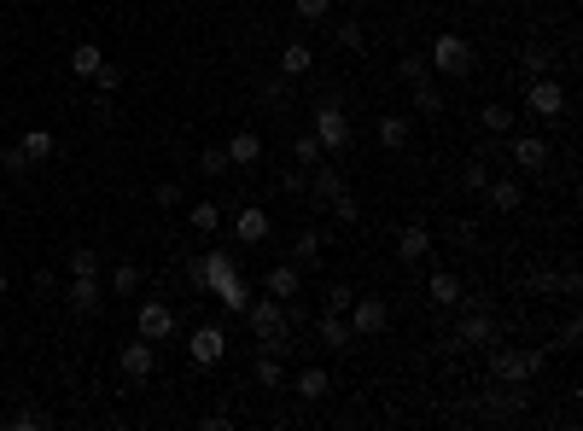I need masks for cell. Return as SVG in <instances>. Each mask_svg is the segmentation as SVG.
<instances>
[{
	"label": "cell",
	"mask_w": 583,
	"mask_h": 431,
	"mask_svg": "<svg viewBox=\"0 0 583 431\" xmlns=\"http://www.w3.org/2000/svg\"><path fill=\"white\" fill-rule=\"evenodd\" d=\"M542 362H549L542 350H514V344H502V338H496V350H490V373H496V385H525V379L542 373Z\"/></svg>",
	"instance_id": "cell-1"
},
{
	"label": "cell",
	"mask_w": 583,
	"mask_h": 431,
	"mask_svg": "<svg viewBox=\"0 0 583 431\" xmlns=\"http://www.w3.org/2000/svg\"><path fill=\"white\" fill-rule=\"evenodd\" d=\"M432 70H438V76H450V82H467V76H473V65H478V58H473V41H467V35H455V30H443L438 35V41H432Z\"/></svg>",
	"instance_id": "cell-2"
},
{
	"label": "cell",
	"mask_w": 583,
	"mask_h": 431,
	"mask_svg": "<svg viewBox=\"0 0 583 431\" xmlns=\"http://www.w3.org/2000/svg\"><path fill=\"white\" fill-rule=\"evenodd\" d=\"M461 303H467V315L450 332V350H485V344H496V315L485 310V298H461Z\"/></svg>",
	"instance_id": "cell-3"
},
{
	"label": "cell",
	"mask_w": 583,
	"mask_h": 431,
	"mask_svg": "<svg viewBox=\"0 0 583 431\" xmlns=\"http://www.w3.org/2000/svg\"><path fill=\"white\" fill-rule=\"evenodd\" d=\"M321 140V152H351V117H344L339 100H321L315 105V129H309Z\"/></svg>",
	"instance_id": "cell-4"
},
{
	"label": "cell",
	"mask_w": 583,
	"mask_h": 431,
	"mask_svg": "<svg viewBox=\"0 0 583 431\" xmlns=\"http://www.w3.org/2000/svg\"><path fill=\"white\" fill-rule=\"evenodd\" d=\"M344 321H351L356 344H362V338H379V332L391 327V303L386 298H356L351 310H344Z\"/></svg>",
	"instance_id": "cell-5"
},
{
	"label": "cell",
	"mask_w": 583,
	"mask_h": 431,
	"mask_svg": "<svg viewBox=\"0 0 583 431\" xmlns=\"http://www.w3.org/2000/svg\"><path fill=\"white\" fill-rule=\"evenodd\" d=\"M134 332H141V338H152V344H164V338H176L181 332V315L169 310V303H141V315H134Z\"/></svg>",
	"instance_id": "cell-6"
},
{
	"label": "cell",
	"mask_w": 583,
	"mask_h": 431,
	"mask_svg": "<svg viewBox=\"0 0 583 431\" xmlns=\"http://www.w3.org/2000/svg\"><path fill=\"white\" fill-rule=\"evenodd\" d=\"M525 111L531 117H566V88L554 76H531V88H525Z\"/></svg>",
	"instance_id": "cell-7"
},
{
	"label": "cell",
	"mask_w": 583,
	"mask_h": 431,
	"mask_svg": "<svg viewBox=\"0 0 583 431\" xmlns=\"http://www.w3.org/2000/svg\"><path fill=\"white\" fill-rule=\"evenodd\" d=\"M117 367H123V379H129V385H146V379L158 373V344H152V338H134V344H123Z\"/></svg>",
	"instance_id": "cell-8"
},
{
	"label": "cell",
	"mask_w": 583,
	"mask_h": 431,
	"mask_svg": "<svg viewBox=\"0 0 583 431\" xmlns=\"http://www.w3.org/2000/svg\"><path fill=\"white\" fill-rule=\"evenodd\" d=\"M65 303H70V315H77V321L99 315V310H105V286H99V274H70Z\"/></svg>",
	"instance_id": "cell-9"
},
{
	"label": "cell",
	"mask_w": 583,
	"mask_h": 431,
	"mask_svg": "<svg viewBox=\"0 0 583 431\" xmlns=\"http://www.w3.org/2000/svg\"><path fill=\"white\" fill-rule=\"evenodd\" d=\"M187 355H193V367H216L222 355H228V332H222L216 321L193 327V338H187Z\"/></svg>",
	"instance_id": "cell-10"
},
{
	"label": "cell",
	"mask_w": 583,
	"mask_h": 431,
	"mask_svg": "<svg viewBox=\"0 0 583 431\" xmlns=\"http://www.w3.org/2000/svg\"><path fill=\"white\" fill-rule=\"evenodd\" d=\"M304 193H309V204H315V211H321V204H332V199H339V193H351V187H344V169H339V164H327V157H321V164L309 169Z\"/></svg>",
	"instance_id": "cell-11"
},
{
	"label": "cell",
	"mask_w": 583,
	"mask_h": 431,
	"mask_svg": "<svg viewBox=\"0 0 583 431\" xmlns=\"http://www.w3.org/2000/svg\"><path fill=\"white\" fill-rule=\"evenodd\" d=\"M245 321H251L257 338H275V332H287V303L263 292V298H251V303H245Z\"/></svg>",
	"instance_id": "cell-12"
},
{
	"label": "cell",
	"mask_w": 583,
	"mask_h": 431,
	"mask_svg": "<svg viewBox=\"0 0 583 431\" xmlns=\"http://www.w3.org/2000/svg\"><path fill=\"white\" fill-rule=\"evenodd\" d=\"M222 152H228L233 169H257V164H263V134H257V129H233Z\"/></svg>",
	"instance_id": "cell-13"
},
{
	"label": "cell",
	"mask_w": 583,
	"mask_h": 431,
	"mask_svg": "<svg viewBox=\"0 0 583 431\" xmlns=\"http://www.w3.org/2000/svg\"><path fill=\"white\" fill-rule=\"evenodd\" d=\"M269 233H275V216H269L263 204H245V211L233 216V239L240 245H263Z\"/></svg>",
	"instance_id": "cell-14"
},
{
	"label": "cell",
	"mask_w": 583,
	"mask_h": 431,
	"mask_svg": "<svg viewBox=\"0 0 583 431\" xmlns=\"http://www.w3.org/2000/svg\"><path fill=\"white\" fill-rule=\"evenodd\" d=\"M485 199H490V211L514 216L519 204H525V181H519V175H490L485 181Z\"/></svg>",
	"instance_id": "cell-15"
},
{
	"label": "cell",
	"mask_w": 583,
	"mask_h": 431,
	"mask_svg": "<svg viewBox=\"0 0 583 431\" xmlns=\"http://www.w3.org/2000/svg\"><path fill=\"white\" fill-rule=\"evenodd\" d=\"M263 292H269V298H280V303L297 298V292H304V268H297V263H275L263 274Z\"/></svg>",
	"instance_id": "cell-16"
},
{
	"label": "cell",
	"mask_w": 583,
	"mask_h": 431,
	"mask_svg": "<svg viewBox=\"0 0 583 431\" xmlns=\"http://www.w3.org/2000/svg\"><path fill=\"white\" fill-rule=\"evenodd\" d=\"M514 164L525 169V175H542V169H549V140H542V134H519L514 140Z\"/></svg>",
	"instance_id": "cell-17"
},
{
	"label": "cell",
	"mask_w": 583,
	"mask_h": 431,
	"mask_svg": "<svg viewBox=\"0 0 583 431\" xmlns=\"http://www.w3.org/2000/svg\"><path fill=\"white\" fill-rule=\"evenodd\" d=\"M426 298H432V303H438V310H461V298H467V286H461V280H455V274H450V268H438V274H432V280H426Z\"/></svg>",
	"instance_id": "cell-18"
},
{
	"label": "cell",
	"mask_w": 583,
	"mask_h": 431,
	"mask_svg": "<svg viewBox=\"0 0 583 431\" xmlns=\"http://www.w3.org/2000/svg\"><path fill=\"white\" fill-rule=\"evenodd\" d=\"M228 280H240V263H233V251H205V292H222Z\"/></svg>",
	"instance_id": "cell-19"
},
{
	"label": "cell",
	"mask_w": 583,
	"mask_h": 431,
	"mask_svg": "<svg viewBox=\"0 0 583 431\" xmlns=\"http://www.w3.org/2000/svg\"><path fill=\"white\" fill-rule=\"evenodd\" d=\"M292 263L297 268H321V263H327V233L304 228V233H297V245H292Z\"/></svg>",
	"instance_id": "cell-20"
},
{
	"label": "cell",
	"mask_w": 583,
	"mask_h": 431,
	"mask_svg": "<svg viewBox=\"0 0 583 431\" xmlns=\"http://www.w3.org/2000/svg\"><path fill=\"white\" fill-rule=\"evenodd\" d=\"M309 70H315V47H309V41H287V47H280V76H309Z\"/></svg>",
	"instance_id": "cell-21"
},
{
	"label": "cell",
	"mask_w": 583,
	"mask_h": 431,
	"mask_svg": "<svg viewBox=\"0 0 583 431\" xmlns=\"http://www.w3.org/2000/svg\"><path fill=\"white\" fill-rule=\"evenodd\" d=\"M309 327L321 332V344H327V350H351V344H356V332H351L344 315H327V310H321V321H309Z\"/></svg>",
	"instance_id": "cell-22"
},
{
	"label": "cell",
	"mask_w": 583,
	"mask_h": 431,
	"mask_svg": "<svg viewBox=\"0 0 583 431\" xmlns=\"http://www.w3.org/2000/svg\"><path fill=\"white\" fill-rule=\"evenodd\" d=\"M396 256H403V263H420V256H432V233L420 228V221H408V228L396 233Z\"/></svg>",
	"instance_id": "cell-23"
},
{
	"label": "cell",
	"mask_w": 583,
	"mask_h": 431,
	"mask_svg": "<svg viewBox=\"0 0 583 431\" xmlns=\"http://www.w3.org/2000/svg\"><path fill=\"white\" fill-rule=\"evenodd\" d=\"M408 134H414V122H408L403 111H386V117H379V146H386V152H403Z\"/></svg>",
	"instance_id": "cell-24"
},
{
	"label": "cell",
	"mask_w": 583,
	"mask_h": 431,
	"mask_svg": "<svg viewBox=\"0 0 583 431\" xmlns=\"http://www.w3.org/2000/svg\"><path fill=\"white\" fill-rule=\"evenodd\" d=\"M251 379H257L263 391H280V385H287V367H280V355L257 350V362H251Z\"/></svg>",
	"instance_id": "cell-25"
},
{
	"label": "cell",
	"mask_w": 583,
	"mask_h": 431,
	"mask_svg": "<svg viewBox=\"0 0 583 431\" xmlns=\"http://www.w3.org/2000/svg\"><path fill=\"white\" fill-rule=\"evenodd\" d=\"M257 100L275 105V111H287L292 105V76H280V70H275V76H263V82H257Z\"/></svg>",
	"instance_id": "cell-26"
},
{
	"label": "cell",
	"mask_w": 583,
	"mask_h": 431,
	"mask_svg": "<svg viewBox=\"0 0 583 431\" xmlns=\"http://www.w3.org/2000/svg\"><path fill=\"white\" fill-rule=\"evenodd\" d=\"M485 409L496 414V420H519V409H525V397H519L514 385H502V391H490V397H485Z\"/></svg>",
	"instance_id": "cell-27"
},
{
	"label": "cell",
	"mask_w": 583,
	"mask_h": 431,
	"mask_svg": "<svg viewBox=\"0 0 583 431\" xmlns=\"http://www.w3.org/2000/svg\"><path fill=\"white\" fill-rule=\"evenodd\" d=\"M297 397H304V402H321V397H327V391H332V379L327 373H321V367H304V373H297Z\"/></svg>",
	"instance_id": "cell-28"
},
{
	"label": "cell",
	"mask_w": 583,
	"mask_h": 431,
	"mask_svg": "<svg viewBox=\"0 0 583 431\" xmlns=\"http://www.w3.org/2000/svg\"><path fill=\"white\" fill-rule=\"evenodd\" d=\"M332 41H339L344 53H362V47H368V30L356 18H339V23H332Z\"/></svg>",
	"instance_id": "cell-29"
},
{
	"label": "cell",
	"mask_w": 583,
	"mask_h": 431,
	"mask_svg": "<svg viewBox=\"0 0 583 431\" xmlns=\"http://www.w3.org/2000/svg\"><path fill=\"white\" fill-rule=\"evenodd\" d=\"M99 65H105V53H99V41H77V53H70V70H77V76H94Z\"/></svg>",
	"instance_id": "cell-30"
},
{
	"label": "cell",
	"mask_w": 583,
	"mask_h": 431,
	"mask_svg": "<svg viewBox=\"0 0 583 431\" xmlns=\"http://www.w3.org/2000/svg\"><path fill=\"white\" fill-rule=\"evenodd\" d=\"M396 76H403L408 88H414V82H426V76H432V58H426V53H403V58H396Z\"/></svg>",
	"instance_id": "cell-31"
},
{
	"label": "cell",
	"mask_w": 583,
	"mask_h": 431,
	"mask_svg": "<svg viewBox=\"0 0 583 431\" xmlns=\"http://www.w3.org/2000/svg\"><path fill=\"white\" fill-rule=\"evenodd\" d=\"M18 146H23V157H30V164H41V157H53V129H30Z\"/></svg>",
	"instance_id": "cell-32"
},
{
	"label": "cell",
	"mask_w": 583,
	"mask_h": 431,
	"mask_svg": "<svg viewBox=\"0 0 583 431\" xmlns=\"http://www.w3.org/2000/svg\"><path fill=\"white\" fill-rule=\"evenodd\" d=\"M105 286L117 292V298H129V292H141V268H134V263H117V268L105 274Z\"/></svg>",
	"instance_id": "cell-33"
},
{
	"label": "cell",
	"mask_w": 583,
	"mask_h": 431,
	"mask_svg": "<svg viewBox=\"0 0 583 431\" xmlns=\"http://www.w3.org/2000/svg\"><path fill=\"white\" fill-rule=\"evenodd\" d=\"M321 157H327V152H321L315 134H297V140H292V164H297V169H315Z\"/></svg>",
	"instance_id": "cell-34"
},
{
	"label": "cell",
	"mask_w": 583,
	"mask_h": 431,
	"mask_svg": "<svg viewBox=\"0 0 583 431\" xmlns=\"http://www.w3.org/2000/svg\"><path fill=\"white\" fill-rule=\"evenodd\" d=\"M327 211H332V221H339V228H356V221H362V199H356V193H339Z\"/></svg>",
	"instance_id": "cell-35"
},
{
	"label": "cell",
	"mask_w": 583,
	"mask_h": 431,
	"mask_svg": "<svg viewBox=\"0 0 583 431\" xmlns=\"http://www.w3.org/2000/svg\"><path fill=\"white\" fill-rule=\"evenodd\" d=\"M478 122H485V134H514V111H507L502 100H496V105H485V111H478Z\"/></svg>",
	"instance_id": "cell-36"
},
{
	"label": "cell",
	"mask_w": 583,
	"mask_h": 431,
	"mask_svg": "<svg viewBox=\"0 0 583 431\" xmlns=\"http://www.w3.org/2000/svg\"><path fill=\"white\" fill-rule=\"evenodd\" d=\"M414 111H426V117H438V111H443V88H438V82H414Z\"/></svg>",
	"instance_id": "cell-37"
},
{
	"label": "cell",
	"mask_w": 583,
	"mask_h": 431,
	"mask_svg": "<svg viewBox=\"0 0 583 431\" xmlns=\"http://www.w3.org/2000/svg\"><path fill=\"white\" fill-rule=\"evenodd\" d=\"M519 70H525V76H554V58L542 53V47H525V53H519Z\"/></svg>",
	"instance_id": "cell-38"
},
{
	"label": "cell",
	"mask_w": 583,
	"mask_h": 431,
	"mask_svg": "<svg viewBox=\"0 0 583 431\" xmlns=\"http://www.w3.org/2000/svg\"><path fill=\"white\" fill-rule=\"evenodd\" d=\"M187 221H193L198 233H216V228H222V204H210V199H205V204H193Z\"/></svg>",
	"instance_id": "cell-39"
},
{
	"label": "cell",
	"mask_w": 583,
	"mask_h": 431,
	"mask_svg": "<svg viewBox=\"0 0 583 431\" xmlns=\"http://www.w3.org/2000/svg\"><path fill=\"white\" fill-rule=\"evenodd\" d=\"M216 298H222V310H228V315H245V303H251V292H245V280H228V286H222Z\"/></svg>",
	"instance_id": "cell-40"
},
{
	"label": "cell",
	"mask_w": 583,
	"mask_h": 431,
	"mask_svg": "<svg viewBox=\"0 0 583 431\" xmlns=\"http://www.w3.org/2000/svg\"><path fill=\"white\" fill-rule=\"evenodd\" d=\"M485 181H490V164H485V157H467L461 187H467V193H485Z\"/></svg>",
	"instance_id": "cell-41"
},
{
	"label": "cell",
	"mask_w": 583,
	"mask_h": 431,
	"mask_svg": "<svg viewBox=\"0 0 583 431\" xmlns=\"http://www.w3.org/2000/svg\"><path fill=\"white\" fill-rule=\"evenodd\" d=\"M65 268H70V274H99V251H88V245H77V251L65 256Z\"/></svg>",
	"instance_id": "cell-42"
},
{
	"label": "cell",
	"mask_w": 583,
	"mask_h": 431,
	"mask_svg": "<svg viewBox=\"0 0 583 431\" xmlns=\"http://www.w3.org/2000/svg\"><path fill=\"white\" fill-rule=\"evenodd\" d=\"M88 82H94L99 94H117V88H123V82H129V76H123V65H99V70H94Z\"/></svg>",
	"instance_id": "cell-43"
},
{
	"label": "cell",
	"mask_w": 583,
	"mask_h": 431,
	"mask_svg": "<svg viewBox=\"0 0 583 431\" xmlns=\"http://www.w3.org/2000/svg\"><path fill=\"white\" fill-rule=\"evenodd\" d=\"M0 169H6V175H30V157H23V146H6V140H0Z\"/></svg>",
	"instance_id": "cell-44"
},
{
	"label": "cell",
	"mask_w": 583,
	"mask_h": 431,
	"mask_svg": "<svg viewBox=\"0 0 583 431\" xmlns=\"http://www.w3.org/2000/svg\"><path fill=\"white\" fill-rule=\"evenodd\" d=\"M222 169H233L222 146H210V152H198V175H222Z\"/></svg>",
	"instance_id": "cell-45"
},
{
	"label": "cell",
	"mask_w": 583,
	"mask_h": 431,
	"mask_svg": "<svg viewBox=\"0 0 583 431\" xmlns=\"http://www.w3.org/2000/svg\"><path fill=\"white\" fill-rule=\"evenodd\" d=\"M292 6H297V18H304V23H327L332 0H292Z\"/></svg>",
	"instance_id": "cell-46"
},
{
	"label": "cell",
	"mask_w": 583,
	"mask_h": 431,
	"mask_svg": "<svg viewBox=\"0 0 583 431\" xmlns=\"http://www.w3.org/2000/svg\"><path fill=\"white\" fill-rule=\"evenodd\" d=\"M450 239H455V245H478V221H473V216L450 221Z\"/></svg>",
	"instance_id": "cell-47"
},
{
	"label": "cell",
	"mask_w": 583,
	"mask_h": 431,
	"mask_svg": "<svg viewBox=\"0 0 583 431\" xmlns=\"http://www.w3.org/2000/svg\"><path fill=\"white\" fill-rule=\"evenodd\" d=\"M351 303H356V292H351V286H327V315H344Z\"/></svg>",
	"instance_id": "cell-48"
},
{
	"label": "cell",
	"mask_w": 583,
	"mask_h": 431,
	"mask_svg": "<svg viewBox=\"0 0 583 431\" xmlns=\"http://www.w3.org/2000/svg\"><path fill=\"white\" fill-rule=\"evenodd\" d=\"M12 426H18V431H35V426H53V414H47V409H23V414H12Z\"/></svg>",
	"instance_id": "cell-49"
},
{
	"label": "cell",
	"mask_w": 583,
	"mask_h": 431,
	"mask_svg": "<svg viewBox=\"0 0 583 431\" xmlns=\"http://www.w3.org/2000/svg\"><path fill=\"white\" fill-rule=\"evenodd\" d=\"M304 181H309V169H280V193H304Z\"/></svg>",
	"instance_id": "cell-50"
},
{
	"label": "cell",
	"mask_w": 583,
	"mask_h": 431,
	"mask_svg": "<svg viewBox=\"0 0 583 431\" xmlns=\"http://www.w3.org/2000/svg\"><path fill=\"white\" fill-rule=\"evenodd\" d=\"M152 199L164 204V211H176V204H181V187H176V181H158V193H152Z\"/></svg>",
	"instance_id": "cell-51"
},
{
	"label": "cell",
	"mask_w": 583,
	"mask_h": 431,
	"mask_svg": "<svg viewBox=\"0 0 583 431\" xmlns=\"http://www.w3.org/2000/svg\"><path fill=\"white\" fill-rule=\"evenodd\" d=\"M187 286L205 292V256H187Z\"/></svg>",
	"instance_id": "cell-52"
},
{
	"label": "cell",
	"mask_w": 583,
	"mask_h": 431,
	"mask_svg": "<svg viewBox=\"0 0 583 431\" xmlns=\"http://www.w3.org/2000/svg\"><path fill=\"white\" fill-rule=\"evenodd\" d=\"M578 338H583V321H578V315H572V321H566V327H560V350H572V344H578Z\"/></svg>",
	"instance_id": "cell-53"
},
{
	"label": "cell",
	"mask_w": 583,
	"mask_h": 431,
	"mask_svg": "<svg viewBox=\"0 0 583 431\" xmlns=\"http://www.w3.org/2000/svg\"><path fill=\"white\" fill-rule=\"evenodd\" d=\"M560 292H566V298H578V292H583V274H578V268H566V274H560Z\"/></svg>",
	"instance_id": "cell-54"
},
{
	"label": "cell",
	"mask_w": 583,
	"mask_h": 431,
	"mask_svg": "<svg viewBox=\"0 0 583 431\" xmlns=\"http://www.w3.org/2000/svg\"><path fill=\"white\" fill-rule=\"evenodd\" d=\"M6 286H12V280H6V268H0V298H6Z\"/></svg>",
	"instance_id": "cell-55"
},
{
	"label": "cell",
	"mask_w": 583,
	"mask_h": 431,
	"mask_svg": "<svg viewBox=\"0 0 583 431\" xmlns=\"http://www.w3.org/2000/svg\"><path fill=\"white\" fill-rule=\"evenodd\" d=\"M356 6H374V0H356Z\"/></svg>",
	"instance_id": "cell-56"
},
{
	"label": "cell",
	"mask_w": 583,
	"mask_h": 431,
	"mask_svg": "<svg viewBox=\"0 0 583 431\" xmlns=\"http://www.w3.org/2000/svg\"><path fill=\"white\" fill-rule=\"evenodd\" d=\"M473 6H490V0H473Z\"/></svg>",
	"instance_id": "cell-57"
}]
</instances>
